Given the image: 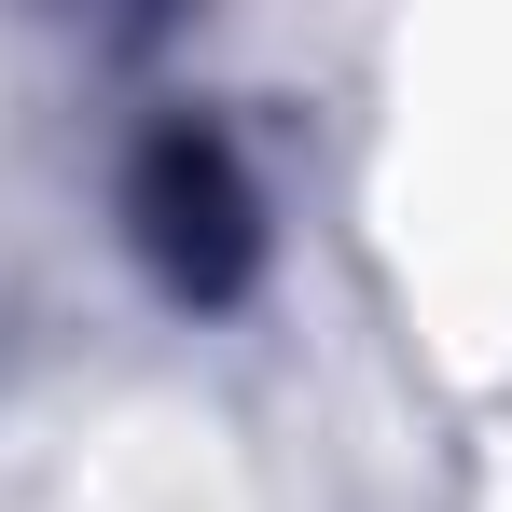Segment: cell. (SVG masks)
Segmentation results:
<instances>
[{
  "instance_id": "1",
  "label": "cell",
  "mask_w": 512,
  "mask_h": 512,
  "mask_svg": "<svg viewBox=\"0 0 512 512\" xmlns=\"http://www.w3.org/2000/svg\"><path fill=\"white\" fill-rule=\"evenodd\" d=\"M153 208H167V222H153L167 263L208 291V277L236 263V180H222V153H167V167H153Z\"/></svg>"
}]
</instances>
